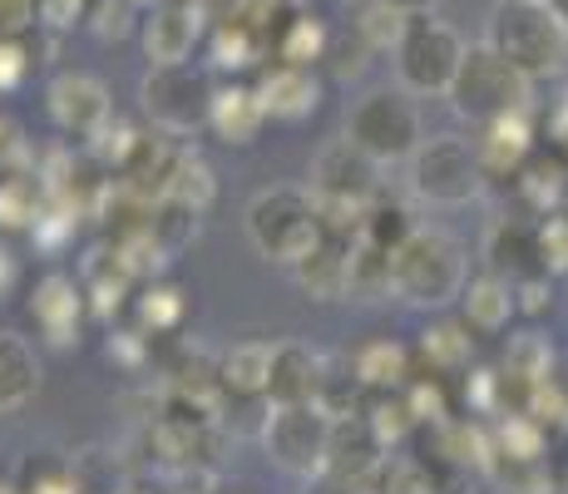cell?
Segmentation results:
<instances>
[{"label":"cell","instance_id":"cell-31","mask_svg":"<svg viewBox=\"0 0 568 494\" xmlns=\"http://www.w3.org/2000/svg\"><path fill=\"white\" fill-rule=\"evenodd\" d=\"M371 494H430V475L420 470V460H406V455H386L366 480Z\"/></svg>","mask_w":568,"mask_h":494},{"label":"cell","instance_id":"cell-9","mask_svg":"<svg viewBox=\"0 0 568 494\" xmlns=\"http://www.w3.org/2000/svg\"><path fill=\"white\" fill-rule=\"evenodd\" d=\"M346 139H356L376 163H406L420 139V109H415L410 90H371L356 99L352 119H346Z\"/></svg>","mask_w":568,"mask_h":494},{"label":"cell","instance_id":"cell-21","mask_svg":"<svg viewBox=\"0 0 568 494\" xmlns=\"http://www.w3.org/2000/svg\"><path fill=\"white\" fill-rule=\"evenodd\" d=\"M262 124H267V109H262L257 90H247V84H227V90L213 94V119H207V129H213L223 144L247 149L262 134Z\"/></svg>","mask_w":568,"mask_h":494},{"label":"cell","instance_id":"cell-35","mask_svg":"<svg viewBox=\"0 0 568 494\" xmlns=\"http://www.w3.org/2000/svg\"><path fill=\"white\" fill-rule=\"evenodd\" d=\"M183 312H189V306H183L179 288H149L144 296H139V322H144V332H154V336L179 332Z\"/></svg>","mask_w":568,"mask_h":494},{"label":"cell","instance_id":"cell-34","mask_svg":"<svg viewBox=\"0 0 568 494\" xmlns=\"http://www.w3.org/2000/svg\"><path fill=\"white\" fill-rule=\"evenodd\" d=\"M415 228L420 223H410V213L400 203H371V213H366V243H376V248H386V252H396L400 243H406V238L415 233Z\"/></svg>","mask_w":568,"mask_h":494},{"label":"cell","instance_id":"cell-52","mask_svg":"<svg viewBox=\"0 0 568 494\" xmlns=\"http://www.w3.org/2000/svg\"><path fill=\"white\" fill-rule=\"evenodd\" d=\"M559 213H564V218H568V193H564V203H559Z\"/></svg>","mask_w":568,"mask_h":494},{"label":"cell","instance_id":"cell-29","mask_svg":"<svg viewBox=\"0 0 568 494\" xmlns=\"http://www.w3.org/2000/svg\"><path fill=\"white\" fill-rule=\"evenodd\" d=\"M420 356L430 366V376H455V371L469 366V326L440 322L420 332Z\"/></svg>","mask_w":568,"mask_h":494},{"label":"cell","instance_id":"cell-54","mask_svg":"<svg viewBox=\"0 0 568 494\" xmlns=\"http://www.w3.org/2000/svg\"><path fill=\"white\" fill-rule=\"evenodd\" d=\"M352 6H366V0H352Z\"/></svg>","mask_w":568,"mask_h":494},{"label":"cell","instance_id":"cell-43","mask_svg":"<svg viewBox=\"0 0 568 494\" xmlns=\"http://www.w3.org/2000/svg\"><path fill=\"white\" fill-rule=\"evenodd\" d=\"M544 485H549V494H568V425L549 435V450H544Z\"/></svg>","mask_w":568,"mask_h":494},{"label":"cell","instance_id":"cell-53","mask_svg":"<svg viewBox=\"0 0 568 494\" xmlns=\"http://www.w3.org/2000/svg\"><path fill=\"white\" fill-rule=\"evenodd\" d=\"M0 494H16V485H0Z\"/></svg>","mask_w":568,"mask_h":494},{"label":"cell","instance_id":"cell-30","mask_svg":"<svg viewBox=\"0 0 568 494\" xmlns=\"http://www.w3.org/2000/svg\"><path fill=\"white\" fill-rule=\"evenodd\" d=\"M40 198H50V193L36 179H26V173L6 179L0 183V228H36V218L45 213Z\"/></svg>","mask_w":568,"mask_h":494},{"label":"cell","instance_id":"cell-22","mask_svg":"<svg viewBox=\"0 0 568 494\" xmlns=\"http://www.w3.org/2000/svg\"><path fill=\"white\" fill-rule=\"evenodd\" d=\"M40 391V361L26 336L0 332V415H16Z\"/></svg>","mask_w":568,"mask_h":494},{"label":"cell","instance_id":"cell-6","mask_svg":"<svg viewBox=\"0 0 568 494\" xmlns=\"http://www.w3.org/2000/svg\"><path fill=\"white\" fill-rule=\"evenodd\" d=\"M213 80L199 64H149L139 99H144V114L154 119L159 134L169 139H193L199 129H207L213 119Z\"/></svg>","mask_w":568,"mask_h":494},{"label":"cell","instance_id":"cell-39","mask_svg":"<svg viewBox=\"0 0 568 494\" xmlns=\"http://www.w3.org/2000/svg\"><path fill=\"white\" fill-rule=\"evenodd\" d=\"M539 258H544V272H568V218L564 213H549L539 223Z\"/></svg>","mask_w":568,"mask_h":494},{"label":"cell","instance_id":"cell-20","mask_svg":"<svg viewBox=\"0 0 568 494\" xmlns=\"http://www.w3.org/2000/svg\"><path fill=\"white\" fill-rule=\"evenodd\" d=\"M469 144H475L489 179H515L524 163H529V153H534V134H529V119L515 114V119L479 124V139H469Z\"/></svg>","mask_w":568,"mask_h":494},{"label":"cell","instance_id":"cell-50","mask_svg":"<svg viewBox=\"0 0 568 494\" xmlns=\"http://www.w3.org/2000/svg\"><path fill=\"white\" fill-rule=\"evenodd\" d=\"M134 10H154V6H163V0H129Z\"/></svg>","mask_w":568,"mask_h":494},{"label":"cell","instance_id":"cell-1","mask_svg":"<svg viewBox=\"0 0 568 494\" xmlns=\"http://www.w3.org/2000/svg\"><path fill=\"white\" fill-rule=\"evenodd\" d=\"M390 288L410 306H455L469 288V258L465 243L445 228H415V233L390 252Z\"/></svg>","mask_w":568,"mask_h":494},{"label":"cell","instance_id":"cell-13","mask_svg":"<svg viewBox=\"0 0 568 494\" xmlns=\"http://www.w3.org/2000/svg\"><path fill=\"white\" fill-rule=\"evenodd\" d=\"M381 460H386V441L371 431L366 415L362 411L336 415L332 445H326V480H336V485H366Z\"/></svg>","mask_w":568,"mask_h":494},{"label":"cell","instance_id":"cell-28","mask_svg":"<svg viewBox=\"0 0 568 494\" xmlns=\"http://www.w3.org/2000/svg\"><path fill=\"white\" fill-rule=\"evenodd\" d=\"M213 198H217L213 169H207L193 149H179V163H173V179H169V203H179V208H189V213L203 218L207 208H213Z\"/></svg>","mask_w":568,"mask_h":494},{"label":"cell","instance_id":"cell-15","mask_svg":"<svg viewBox=\"0 0 568 494\" xmlns=\"http://www.w3.org/2000/svg\"><path fill=\"white\" fill-rule=\"evenodd\" d=\"M326 361L302 342H277L272 351V381H267V401L272 405H292V401H322L326 391Z\"/></svg>","mask_w":568,"mask_h":494},{"label":"cell","instance_id":"cell-18","mask_svg":"<svg viewBox=\"0 0 568 494\" xmlns=\"http://www.w3.org/2000/svg\"><path fill=\"white\" fill-rule=\"evenodd\" d=\"M460 312H465V326L475 336H499L519 316L515 282L499 278V272H479V278H469V288L460 296Z\"/></svg>","mask_w":568,"mask_h":494},{"label":"cell","instance_id":"cell-27","mask_svg":"<svg viewBox=\"0 0 568 494\" xmlns=\"http://www.w3.org/2000/svg\"><path fill=\"white\" fill-rule=\"evenodd\" d=\"M346 296L356 302H381V296H396L390 288V252L356 238L352 243V278H346Z\"/></svg>","mask_w":568,"mask_h":494},{"label":"cell","instance_id":"cell-33","mask_svg":"<svg viewBox=\"0 0 568 494\" xmlns=\"http://www.w3.org/2000/svg\"><path fill=\"white\" fill-rule=\"evenodd\" d=\"M406 26H410V16H400L390 0H366L362 6V20H356V30H362V40L371 50H396L400 46V36H406Z\"/></svg>","mask_w":568,"mask_h":494},{"label":"cell","instance_id":"cell-7","mask_svg":"<svg viewBox=\"0 0 568 494\" xmlns=\"http://www.w3.org/2000/svg\"><path fill=\"white\" fill-rule=\"evenodd\" d=\"M465 50L469 46L460 40V30L455 26H445V20H435V16H410L400 46L390 50L400 90H410V94H450Z\"/></svg>","mask_w":568,"mask_h":494},{"label":"cell","instance_id":"cell-17","mask_svg":"<svg viewBox=\"0 0 568 494\" xmlns=\"http://www.w3.org/2000/svg\"><path fill=\"white\" fill-rule=\"evenodd\" d=\"M485 268L499 272V278H509V282L529 278V272H544L539 228L519 223V218H495L485 233Z\"/></svg>","mask_w":568,"mask_h":494},{"label":"cell","instance_id":"cell-38","mask_svg":"<svg viewBox=\"0 0 568 494\" xmlns=\"http://www.w3.org/2000/svg\"><path fill=\"white\" fill-rule=\"evenodd\" d=\"M90 36L94 40H124L134 36V6L129 0H94L90 6Z\"/></svg>","mask_w":568,"mask_h":494},{"label":"cell","instance_id":"cell-19","mask_svg":"<svg viewBox=\"0 0 568 494\" xmlns=\"http://www.w3.org/2000/svg\"><path fill=\"white\" fill-rule=\"evenodd\" d=\"M287 272L312 302H336V296H346V278H352V243L322 238V243H316L302 262H292Z\"/></svg>","mask_w":568,"mask_h":494},{"label":"cell","instance_id":"cell-25","mask_svg":"<svg viewBox=\"0 0 568 494\" xmlns=\"http://www.w3.org/2000/svg\"><path fill=\"white\" fill-rule=\"evenodd\" d=\"M272 40L262 36L257 26H247V20L237 16H223L213 30V64L217 70H253V64L267 54Z\"/></svg>","mask_w":568,"mask_h":494},{"label":"cell","instance_id":"cell-2","mask_svg":"<svg viewBox=\"0 0 568 494\" xmlns=\"http://www.w3.org/2000/svg\"><path fill=\"white\" fill-rule=\"evenodd\" d=\"M485 40L534 84L559 80L568 70V26L554 16L549 0H499L489 10Z\"/></svg>","mask_w":568,"mask_h":494},{"label":"cell","instance_id":"cell-45","mask_svg":"<svg viewBox=\"0 0 568 494\" xmlns=\"http://www.w3.org/2000/svg\"><path fill=\"white\" fill-rule=\"evenodd\" d=\"M139 336L134 332H119L114 336V342H109V356H119V361H124V366H139Z\"/></svg>","mask_w":568,"mask_h":494},{"label":"cell","instance_id":"cell-3","mask_svg":"<svg viewBox=\"0 0 568 494\" xmlns=\"http://www.w3.org/2000/svg\"><path fill=\"white\" fill-rule=\"evenodd\" d=\"M450 109L469 124H495V119H515V114H529V99H534V80L524 70L505 60L489 40L465 50L460 60V74L450 84Z\"/></svg>","mask_w":568,"mask_h":494},{"label":"cell","instance_id":"cell-47","mask_svg":"<svg viewBox=\"0 0 568 494\" xmlns=\"http://www.w3.org/2000/svg\"><path fill=\"white\" fill-rule=\"evenodd\" d=\"M390 6H396L400 16H435V10H440V0H390Z\"/></svg>","mask_w":568,"mask_h":494},{"label":"cell","instance_id":"cell-32","mask_svg":"<svg viewBox=\"0 0 568 494\" xmlns=\"http://www.w3.org/2000/svg\"><path fill=\"white\" fill-rule=\"evenodd\" d=\"M16 494H80V480L60 455H30Z\"/></svg>","mask_w":568,"mask_h":494},{"label":"cell","instance_id":"cell-49","mask_svg":"<svg viewBox=\"0 0 568 494\" xmlns=\"http://www.w3.org/2000/svg\"><path fill=\"white\" fill-rule=\"evenodd\" d=\"M549 6H554V16H559L564 26H568V0H549Z\"/></svg>","mask_w":568,"mask_h":494},{"label":"cell","instance_id":"cell-37","mask_svg":"<svg viewBox=\"0 0 568 494\" xmlns=\"http://www.w3.org/2000/svg\"><path fill=\"white\" fill-rule=\"evenodd\" d=\"M94 153H100L104 163H114V169H124L129 159H134V149L144 144V134H139L134 124H124V119H109V124L100 129V134L90 139Z\"/></svg>","mask_w":568,"mask_h":494},{"label":"cell","instance_id":"cell-51","mask_svg":"<svg viewBox=\"0 0 568 494\" xmlns=\"http://www.w3.org/2000/svg\"><path fill=\"white\" fill-rule=\"evenodd\" d=\"M499 494H544V490H499Z\"/></svg>","mask_w":568,"mask_h":494},{"label":"cell","instance_id":"cell-44","mask_svg":"<svg viewBox=\"0 0 568 494\" xmlns=\"http://www.w3.org/2000/svg\"><path fill=\"white\" fill-rule=\"evenodd\" d=\"M94 0H40V26L45 30H70L80 20H90Z\"/></svg>","mask_w":568,"mask_h":494},{"label":"cell","instance_id":"cell-10","mask_svg":"<svg viewBox=\"0 0 568 494\" xmlns=\"http://www.w3.org/2000/svg\"><path fill=\"white\" fill-rule=\"evenodd\" d=\"M45 109L54 119V129L74 139H94L100 129L114 119V99H109V84L90 70H60L45 84Z\"/></svg>","mask_w":568,"mask_h":494},{"label":"cell","instance_id":"cell-36","mask_svg":"<svg viewBox=\"0 0 568 494\" xmlns=\"http://www.w3.org/2000/svg\"><path fill=\"white\" fill-rule=\"evenodd\" d=\"M371 50L366 40H362V30H346V36H332V46H326V64H332V74L336 80H356V74L366 70V60H371Z\"/></svg>","mask_w":568,"mask_h":494},{"label":"cell","instance_id":"cell-40","mask_svg":"<svg viewBox=\"0 0 568 494\" xmlns=\"http://www.w3.org/2000/svg\"><path fill=\"white\" fill-rule=\"evenodd\" d=\"M40 26V0H0V40H26Z\"/></svg>","mask_w":568,"mask_h":494},{"label":"cell","instance_id":"cell-26","mask_svg":"<svg viewBox=\"0 0 568 494\" xmlns=\"http://www.w3.org/2000/svg\"><path fill=\"white\" fill-rule=\"evenodd\" d=\"M326 46H332V30H326L312 10H297V16L277 30V40H272L282 64H307V70L326 60Z\"/></svg>","mask_w":568,"mask_h":494},{"label":"cell","instance_id":"cell-12","mask_svg":"<svg viewBox=\"0 0 568 494\" xmlns=\"http://www.w3.org/2000/svg\"><path fill=\"white\" fill-rule=\"evenodd\" d=\"M203 30H207V16L199 0H163V6L149 10L139 36H144L149 64H189Z\"/></svg>","mask_w":568,"mask_h":494},{"label":"cell","instance_id":"cell-8","mask_svg":"<svg viewBox=\"0 0 568 494\" xmlns=\"http://www.w3.org/2000/svg\"><path fill=\"white\" fill-rule=\"evenodd\" d=\"M489 173L479 163V153L469 139L440 134V139H425L420 149L410 153V189L415 198L435 208H465L485 193Z\"/></svg>","mask_w":568,"mask_h":494},{"label":"cell","instance_id":"cell-46","mask_svg":"<svg viewBox=\"0 0 568 494\" xmlns=\"http://www.w3.org/2000/svg\"><path fill=\"white\" fill-rule=\"evenodd\" d=\"M16 282H20V268H16V258H10V252L0 248V302H6V296L16 292Z\"/></svg>","mask_w":568,"mask_h":494},{"label":"cell","instance_id":"cell-5","mask_svg":"<svg viewBox=\"0 0 568 494\" xmlns=\"http://www.w3.org/2000/svg\"><path fill=\"white\" fill-rule=\"evenodd\" d=\"M336 415L322 401H292L272 405L267 425H262V450L282 475L297 480H322L326 475V445H332Z\"/></svg>","mask_w":568,"mask_h":494},{"label":"cell","instance_id":"cell-14","mask_svg":"<svg viewBox=\"0 0 568 494\" xmlns=\"http://www.w3.org/2000/svg\"><path fill=\"white\" fill-rule=\"evenodd\" d=\"M84 292L74 278H64V272H45V278L36 282V292H30V316H36V326L45 332L50 346H74L80 342V322H84Z\"/></svg>","mask_w":568,"mask_h":494},{"label":"cell","instance_id":"cell-11","mask_svg":"<svg viewBox=\"0 0 568 494\" xmlns=\"http://www.w3.org/2000/svg\"><path fill=\"white\" fill-rule=\"evenodd\" d=\"M381 169L356 139H332L312 159V189L316 198H352V203H376L381 193Z\"/></svg>","mask_w":568,"mask_h":494},{"label":"cell","instance_id":"cell-48","mask_svg":"<svg viewBox=\"0 0 568 494\" xmlns=\"http://www.w3.org/2000/svg\"><path fill=\"white\" fill-rule=\"evenodd\" d=\"M119 494H183V490H159V485H124Z\"/></svg>","mask_w":568,"mask_h":494},{"label":"cell","instance_id":"cell-24","mask_svg":"<svg viewBox=\"0 0 568 494\" xmlns=\"http://www.w3.org/2000/svg\"><path fill=\"white\" fill-rule=\"evenodd\" d=\"M352 376L362 381V391H400L410 381V351L376 336L352 356Z\"/></svg>","mask_w":568,"mask_h":494},{"label":"cell","instance_id":"cell-42","mask_svg":"<svg viewBox=\"0 0 568 494\" xmlns=\"http://www.w3.org/2000/svg\"><path fill=\"white\" fill-rule=\"evenodd\" d=\"M515 296H519V312L524 316H544L554 306V282L549 272H529V278L515 282Z\"/></svg>","mask_w":568,"mask_h":494},{"label":"cell","instance_id":"cell-41","mask_svg":"<svg viewBox=\"0 0 568 494\" xmlns=\"http://www.w3.org/2000/svg\"><path fill=\"white\" fill-rule=\"evenodd\" d=\"M30 74V46L26 40H0V94L20 90Z\"/></svg>","mask_w":568,"mask_h":494},{"label":"cell","instance_id":"cell-16","mask_svg":"<svg viewBox=\"0 0 568 494\" xmlns=\"http://www.w3.org/2000/svg\"><path fill=\"white\" fill-rule=\"evenodd\" d=\"M262 109H267V119H287V124H297V119L316 114V104H322V80L307 70V64H272V70H262V80L253 84Z\"/></svg>","mask_w":568,"mask_h":494},{"label":"cell","instance_id":"cell-23","mask_svg":"<svg viewBox=\"0 0 568 494\" xmlns=\"http://www.w3.org/2000/svg\"><path fill=\"white\" fill-rule=\"evenodd\" d=\"M272 351H277V342H237L217 361V386L233 395H267Z\"/></svg>","mask_w":568,"mask_h":494},{"label":"cell","instance_id":"cell-4","mask_svg":"<svg viewBox=\"0 0 568 494\" xmlns=\"http://www.w3.org/2000/svg\"><path fill=\"white\" fill-rule=\"evenodd\" d=\"M247 238L267 262H302L307 252L322 243V218H316L312 193L302 189H267L247 203Z\"/></svg>","mask_w":568,"mask_h":494}]
</instances>
